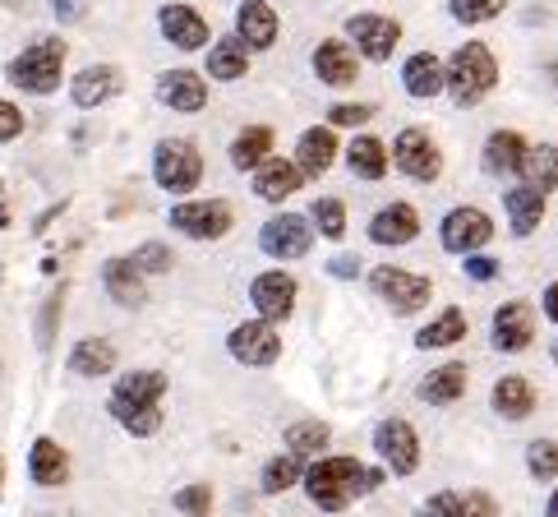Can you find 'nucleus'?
I'll use <instances>...</instances> for the list:
<instances>
[{
  "instance_id": "nucleus-50",
  "label": "nucleus",
  "mask_w": 558,
  "mask_h": 517,
  "mask_svg": "<svg viewBox=\"0 0 558 517\" xmlns=\"http://www.w3.org/2000/svg\"><path fill=\"white\" fill-rule=\"evenodd\" d=\"M332 273L337 277H355V273H361V264H355L351 254H342V258H332Z\"/></svg>"
},
{
  "instance_id": "nucleus-53",
  "label": "nucleus",
  "mask_w": 558,
  "mask_h": 517,
  "mask_svg": "<svg viewBox=\"0 0 558 517\" xmlns=\"http://www.w3.org/2000/svg\"><path fill=\"white\" fill-rule=\"evenodd\" d=\"M549 517H558V490L549 494Z\"/></svg>"
},
{
  "instance_id": "nucleus-13",
  "label": "nucleus",
  "mask_w": 558,
  "mask_h": 517,
  "mask_svg": "<svg viewBox=\"0 0 558 517\" xmlns=\"http://www.w3.org/2000/svg\"><path fill=\"white\" fill-rule=\"evenodd\" d=\"M489 236H494V223H489L481 208H452L444 217V250H452V254L481 250Z\"/></svg>"
},
{
  "instance_id": "nucleus-11",
  "label": "nucleus",
  "mask_w": 558,
  "mask_h": 517,
  "mask_svg": "<svg viewBox=\"0 0 558 517\" xmlns=\"http://www.w3.org/2000/svg\"><path fill=\"white\" fill-rule=\"evenodd\" d=\"M227 347L241 365H272L282 356V337L272 333V324H241V328H231Z\"/></svg>"
},
{
  "instance_id": "nucleus-15",
  "label": "nucleus",
  "mask_w": 558,
  "mask_h": 517,
  "mask_svg": "<svg viewBox=\"0 0 558 517\" xmlns=\"http://www.w3.org/2000/svg\"><path fill=\"white\" fill-rule=\"evenodd\" d=\"M535 342V314L526 301H508L494 314V347L498 351H526Z\"/></svg>"
},
{
  "instance_id": "nucleus-46",
  "label": "nucleus",
  "mask_w": 558,
  "mask_h": 517,
  "mask_svg": "<svg viewBox=\"0 0 558 517\" xmlns=\"http://www.w3.org/2000/svg\"><path fill=\"white\" fill-rule=\"evenodd\" d=\"M462 517H498V508L485 490H471V494H462Z\"/></svg>"
},
{
  "instance_id": "nucleus-23",
  "label": "nucleus",
  "mask_w": 558,
  "mask_h": 517,
  "mask_svg": "<svg viewBox=\"0 0 558 517\" xmlns=\"http://www.w3.org/2000/svg\"><path fill=\"white\" fill-rule=\"evenodd\" d=\"M355 51L347 47V43H318L314 47V74L324 79V84H332V88H347V84H355Z\"/></svg>"
},
{
  "instance_id": "nucleus-32",
  "label": "nucleus",
  "mask_w": 558,
  "mask_h": 517,
  "mask_svg": "<svg viewBox=\"0 0 558 517\" xmlns=\"http://www.w3.org/2000/svg\"><path fill=\"white\" fill-rule=\"evenodd\" d=\"M70 370L84 374V380H97V374H111L116 370V347L102 342V337H88L70 351Z\"/></svg>"
},
{
  "instance_id": "nucleus-26",
  "label": "nucleus",
  "mask_w": 558,
  "mask_h": 517,
  "mask_svg": "<svg viewBox=\"0 0 558 517\" xmlns=\"http://www.w3.org/2000/svg\"><path fill=\"white\" fill-rule=\"evenodd\" d=\"M415 393H421V402H429V407H448V402H457V397L466 393V365H462V361H452V365L429 370Z\"/></svg>"
},
{
  "instance_id": "nucleus-45",
  "label": "nucleus",
  "mask_w": 558,
  "mask_h": 517,
  "mask_svg": "<svg viewBox=\"0 0 558 517\" xmlns=\"http://www.w3.org/2000/svg\"><path fill=\"white\" fill-rule=\"evenodd\" d=\"M19 130H24V111H19L14 103H0V144L19 139Z\"/></svg>"
},
{
  "instance_id": "nucleus-57",
  "label": "nucleus",
  "mask_w": 558,
  "mask_h": 517,
  "mask_svg": "<svg viewBox=\"0 0 558 517\" xmlns=\"http://www.w3.org/2000/svg\"><path fill=\"white\" fill-rule=\"evenodd\" d=\"M554 361H558V347H554Z\"/></svg>"
},
{
  "instance_id": "nucleus-54",
  "label": "nucleus",
  "mask_w": 558,
  "mask_h": 517,
  "mask_svg": "<svg viewBox=\"0 0 558 517\" xmlns=\"http://www.w3.org/2000/svg\"><path fill=\"white\" fill-rule=\"evenodd\" d=\"M0 227H10V213H5V199H0Z\"/></svg>"
},
{
  "instance_id": "nucleus-28",
  "label": "nucleus",
  "mask_w": 558,
  "mask_h": 517,
  "mask_svg": "<svg viewBox=\"0 0 558 517\" xmlns=\"http://www.w3.org/2000/svg\"><path fill=\"white\" fill-rule=\"evenodd\" d=\"M494 411L504 416V421H526L535 411V388L522 380V374H508V380L494 384Z\"/></svg>"
},
{
  "instance_id": "nucleus-34",
  "label": "nucleus",
  "mask_w": 558,
  "mask_h": 517,
  "mask_svg": "<svg viewBox=\"0 0 558 517\" xmlns=\"http://www.w3.org/2000/svg\"><path fill=\"white\" fill-rule=\"evenodd\" d=\"M347 163L355 176H365V181H384V171H388V148L378 144V139H351V153H347Z\"/></svg>"
},
{
  "instance_id": "nucleus-17",
  "label": "nucleus",
  "mask_w": 558,
  "mask_h": 517,
  "mask_svg": "<svg viewBox=\"0 0 558 517\" xmlns=\"http://www.w3.org/2000/svg\"><path fill=\"white\" fill-rule=\"evenodd\" d=\"M102 282H107V291H111V301L125 305V310H138V305L148 301L144 268H138L134 258H111V264L102 268Z\"/></svg>"
},
{
  "instance_id": "nucleus-6",
  "label": "nucleus",
  "mask_w": 558,
  "mask_h": 517,
  "mask_svg": "<svg viewBox=\"0 0 558 517\" xmlns=\"http://www.w3.org/2000/svg\"><path fill=\"white\" fill-rule=\"evenodd\" d=\"M369 282H374V291L384 296V301L397 310V314H415V310H425L429 305V296H434V287H429V277H415V273H407V268H374L369 273Z\"/></svg>"
},
{
  "instance_id": "nucleus-38",
  "label": "nucleus",
  "mask_w": 558,
  "mask_h": 517,
  "mask_svg": "<svg viewBox=\"0 0 558 517\" xmlns=\"http://www.w3.org/2000/svg\"><path fill=\"white\" fill-rule=\"evenodd\" d=\"M310 223L318 227V236H328V241H342V231H347L342 199H318V204L310 208Z\"/></svg>"
},
{
  "instance_id": "nucleus-8",
  "label": "nucleus",
  "mask_w": 558,
  "mask_h": 517,
  "mask_svg": "<svg viewBox=\"0 0 558 517\" xmlns=\"http://www.w3.org/2000/svg\"><path fill=\"white\" fill-rule=\"evenodd\" d=\"M374 448H378V457H384V467L392 476H411L415 467H421V440H415V430L407 421H397V416L374 430Z\"/></svg>"
},
{
  "instance_id": "nucleus-21",
  "label": "nucleus",
  "mask_w": 558,
  "mask_h": 517,
  "mask_svg": "<svg viewBox=\"0 0 558 517\" xmlns=\"http://www.w3.org/2000/svg\"><path fill=\"white\" fill-rule=\"evenodd\" d=\"M301 185H305V171L295 163H287V157H268V163L258 167V176H254V194L272 199V204H282V199L295 194Z\"/></svg>"
},
{
  "instance_id": "nucleus-27",
  "label": "nucleus",
  "mask_w": 558,
  "mask_h": 517,
  "mask_svg": "<svg viewBox=\"0 0 558 517\" xmlns=\"http://www.w3.org/2000/svg\"><path fill=\"white\" fill-rule=\"evenodd\" d=\"M332 157H337V139L328 125H314L301 134V148H295V167H301L305 176H324L332 167Z\"/></svg>"
},
{
  "instance_id": "nucleus-9",
  "label": "nucleus",
  "mask_w": 558,
  "mask_h": 517,
  "mask_svg": "<svg viewBox=\"0 0 558 517\" xmlns=\"http://www.w3.org/2000/svg\"><path fill=\"white\" fill-rule=\"evenodd\" d=\"M171 227L194 236V241H217L231 231V204L227 199H208V204H181L171 208Z\"/></svg>"
},
{
  "instance_id": "nucleus-33",
  "label": "nucleus",
  "mask_w": 558,
  "mask_h": 517,
  "mask_svg": "<svg viewBox=\"0 0 558 517\" xmlns=\"http://www.w3.org/2000/svg\"><path fill=\"white\" fill-rule=\"evenodd\" d=\"M522 176H526V185H531V190L549 194V190L558 185V148H554V144H535V148H526Z\"/></svg>"
},
{
  "instance_id": "nucleus-31",
  "label": "nucleus",
  "mask_w": 558,
  "mask_h": 517,
  "mask_svg": "<svg viewBox=\"0 0 558 517\" xmlns=\"http://www.w3.org/2000/svg\"><path fill=\"white\" fill-rule=\"evenodd\" d=\"M504 204H508V223H512L517 236H531L535 227H541V217H545V194L541 190L522 185V190H512Z\"/></svg>"
},
{
  "instance_id": "nucleus-52",
  "label": "nucleus",
  "mask_w": 558,
  "mask_h": 517,
  "mask_svg": "<svg viewBox=\"0 0 558 517\" xmlns=\"http://www.w3.org/2000/svg\"><path fill=\"white\" fill-rule=\"evenodd\" d=\"M545 310H549V320L558 324V282H554V287L545 291Z\"/></svg>"
},
{
  "instance_id": "nucleus-39",
  "label": "nucleus",
  "mask_w": 558,
  "mask_h": 517,
  "mask_svg": "<svg viewBox=\"0 0 558 517\" xmlns=\"http://www.w3.org/2000/svg\"><path fill=\"white\" fill-rule=\"evenodd\" d=\"M295 481H305L301 457H272V462L264 467V494H282V490H291Z\"/></svg>"
},
{
  "instance_id": "nucleus-40",
  "label": "nucleus",
  "mask_w": 558,
  "mask_h": 517,
  "mask_svg": "<svg viewBox=\"0 0 558 517\" xmlns=\"http://www.w3.org/2000/svg\"><path fill=\"white\" fill-rule=\"evenodd\" d=\"M526 471L535 476V481H554L558 476V444L554 440H535L526 448Z\"/></svg>"
},
{
  "instance_id": "nucleus-47",
  "label": "nucleus",
  "mask_w": 558,
  "mask_h": 517,
  "mask_svg": "<svg viewBox=\"0 0 558 517\" xmlns=\"http://www.w3.org/2000/svg\"><path fill=\"white\" fill-rule=\"evenodd\" d=\"M369 116H374L369 103H361V107H332V125H365Z\"/></svg>"
},
{
  "instance_id": "nucleus-7",
  "label": "nucleus",
  "mask_w": 558,
  "mask_h": 517,
  "mask_svg": "<svg viewBox=\"0 0 558 517\" xmlns=\"http://www.w3.org/2000/svg\"><path fill=\"white\" fill-rule=\"evenodd\" d=\"M392 163L402 176H411V181H438V171H444V157H438L434 139L425 130H402L392 144Z\"/></svg>"
},
{
  "instance_id": "nucleus-10",
  "label": "nucleus",
  "mask_w": 558,
  "mask_h": 517,
  "mask_svg": "<svg viewBox=\"0 0 558 517\" xmlns=\"http://www.w3.org/2000/svg\"><path fill=\"white\" fill-rule=\"evenodd\" d=\"M347 33L355 37V47H361L369 61H388L392 47L402 43V24H397V19H384V14H351Z\"/></svg>"
},
{
  "instance_id": "nucleus-24",
  "label": "nucleus",
  "mask_w": 558,
  "mask_h": 517,
  "mask_svg": "<svg viewBox=\"0 0 558 517\" xmlns=\"http://www.w3.org/2000/svg\"><path fill=\"white\" fill-rule=\"evenodd\" d=\"M402 84H407L411 97H425L429 103V97L448 84V65L438 61V56H429V51H415L411 61L402 65Z\"/></svg>"
},
{
  "instance_id": "nucleus-49",
  "label": "nucleus",
  "mask_w": 558,
  "mask_h": 517,
  "mask_svg": "<svg viewBox=\"0 0 558 517\" xmlns=\"http://www.w3.org/2000/svg\"><path fill=\"white\" fill-rule=\"evenodd\" d=\"M61 301H65V296L56 291L47 301V310H43V333H37V342H43V347H51V328H56V310H61Z\"/></svg>"
},
{
  "instance_id": "nucleus-14",
  "label": "nucleus",
  "mask_w": 558,
  "mask_h": 517,
  "mask_svg": "<svg viewBox=\"0 0 558 517\" xmlns=\"http://www.w3.org/2000/svg\"><path fill=\"white\" fill-rule=\"evenodd\" d=\"M250 296H254V310L264 314V324H282L291 314V305H295V277H287V273H258Z\"/></svg>"
},
{
  "instance_id": "nucleus-18",
  "label": "nucleus",
  "mask_w": 558,
  "mask_h": 517,
  "mask_svg": "<svg viewBox=\"0 0 558 517\" xmlns=\"http://www.w3.org/2000/svg\"><path fill=\"white\" fill-rule=\"evenodd\" d=\"M235 37H241L245 47L264 51L277 43V14L272 5H264V0H245L241 10H235Z\"/></svg>"
},
{
  "instance_id": "nucleus-29",
  "label": "nucleus",
  "mask_w": 558,
  "mask_h": 517,
  "mask_svg": "<svg viewBox=\"0 0 558 517\" xmlns=\"http://www.w3.org/2000/svg\"><path fill=\"white\" fill-rule=\"evenodd\" d=\"M28 471H33L37 485H61L65 476H70V457H65V448L56 444V440H37L33 444V457H28Z\"/></svg>"
},
{
  "instance_id": "nucleus-42",
  "label": "nucleus",
  "mask_w": 558,
  "mask_h": 517,
  "mask_svg": "<svg viewBox=\"0 0 558 517\" xmlns=\"http://www.w3.org/2000/svg\"><path fill=\"white\" fill-rule=\"evenodd\" d=\"M494 14H504V0H452V19L462 24H485Z\"/></svg>"
},
{
  "instance_id": "nucleus-56",
  "label": "nucleus",
  "mask_w": 558,
  "mask_h": 517,
  "mask_svg": "<svg viewBox=\"0 0 558 517\" xmlns=\"http://www.w3.org/2000/svg\"><path fill=\"white\" fill-rule=\"evenodd\" d=\"M0 490H5V462H0Z\"/></svg>"
},
{
  "instance_id": "nucleus-44",
  "label": "nucleus",
  "mask_w": 558,
  "mask_h": 517,
  "mask_svg": "<svg viewBox=\"0 0 558 517\" xmlns=\"http://www.w3.org/2000/svg\"><path fill=\"white\" fill-rule=\"evenodd\" d=\"M134 264L144 268V273H171V250L157 245V241H148V245L134 250Z\"/></svg>"
},
{
  "instance_id": "nucleus-41",
  "label": "nucleus",
  "mask_w": 558,
  "mask_h": 517,
  "mask_svg": "<svg viewBox=\"0 0 558 517\" xmlns=\"http://www.w3.org/2000/svg\"><path fill=\"white\" fill-rule=\"evenodd\" d=\"M175 508H181L185 517H208L213 513V490L208 485H185V490H175Z\"/></svg>"
},
{
  "instance_id": "nucleus-35",
  "label": "nucleus",
  "mask_w": 558,
  "mask_h": 517,
  "mask_svg": "<svg viewBox=\"0 0 558 517\" xmlns=\"http://www.w3.org/2000/svg\"><path fill=\"white\" fill-rule=\"evenodd\" d=\"M462 337H466V314H462V310H444L429 328L415 333V347L434 351V347H452V342H462Z\"/></svg>"
},
{
  "instance_id": "nucleus-30",
  "label": "nucleus",
  "mask_w": 558,
  "mask_h": 517,
  "mask_svg": "<svg viewBox=\"0 0 558 517\" xmlns=\"http://www.w3.org/2000/svg\"><path fill=\"white\" fill-rule=\"evenodd\" d=\"M268 153H272V130L268 125H250L235 134V144H231V163L241 167V171H258L268 163Z\"/></svg>"
},
{
  "instance_id": "nucleus-37",
  "label": "nucleus",
  "mask_w": 558,
  "mask_h": 517,
  "mask_svg": "<svg viewBox=\"0 0 558 517\" xmlns=\"http://www.w3.org/2000/svg\"><path fill=\"white\" fill-rule=\"evenodd\" d=\"M287 448H291V457H314V453H324V448H328V425H324V421H301V425H291V430H287Z\"/></svg>"
},
{
  "instance_id": "nucleus-16",
  "label": "nucleus",
  "mask_w": 558,
  "mask_h": 517,
  "mask_svg": "<svg viewBox=\"0 0 558 517\" xmlns=\"http://www.w3.org/2000/svg\"><path fill=\"white\" fill-rule=\"evenodd\" d=\"M157 24H162V37H167L171 47H181V51L208 47V24H204V19H198L190 5H162Z\"/></svg>"
},
{
  "instance_id": "nucleus-22",
  "label": "nucleus",
  "mask_w": 558,
  "mask_h": 517,
  "mask_svg": "<svg viewBox=\"0 0 558 517\" xmlns=\"http://www.w3.org/2000/svg\"><path fill=\"white\" fill-rule=\"evenodd\" d=\"M415 231H421V217H415L411 204H388L384 213H374V223H369V236L378 245H407V241H415Z\"/></svg>"
},
{
  "instance_id": "nucleus-1",
  "label": "nucleus",
  "mask_w": 558,
  "mask_h": 517,
  "mask_svg": "<svg viewBox=\"0 0 558 517\" xmlns=\"http://www.w3.org/2000/svg\"><path fill=\"white\" fill-rule=\"evenodd\" d=\"M384 485V471L361 467L355 457H318L314 467H305V490L310 504H318L324 513H342L351 500Z\"/></svg>"
},
{
  "instance_id": "nucleus-4",
  "label": "nucleus",
  "mask_w": 558,
  "mask_h": 517,
  "mask_svg": "<svg viewBox=\"0 0 558 517\" xmlns=\"http://www.w3.org/2000/svg\"><path fill=\"white\" fill-rule=\"evenodd\" d=\"M61 70H65V43L47 37V43H33L19 51L5 74H10V84L24 93H56L61 88Z\"/></svg>"
},
{
  "instance_id": "nucleus-2",
  "label": "nucleus",
  "mask_w": 558,
  "mask_h": 517,
  "mask_svg": "<svg viewBox=\"0 0 558 517\" xmlns=\"http://www.w3.org/2000/svg\"><path fill=\"white\" fill-rule=\"evenodd\" d=\"M162 397H167V374L162 370H134L111 388V416L130 434L148 440L162 430Z\"/></svg>"
},
{
  "instance_id": "nucleus-36",
  "label": "nucleus",
  "mask_w": 558,
  "mask_h": 517,
  "mask_svg": "<svg viewBox=\"0 0 558 517\" xmlns=\"http://www.w3.org/2000/svg\"><path fill=\"white\" fill-rule=\"evenodd\" d=\"M245 43L241 37H231V43H217L213 56H208V74L213 79H241L245 74Z\"/></svg>"
},
{
  "instance_id": "nucleus-48",
  "label": "nucleus",
  "mask_w": 558,
  "mask_h": 517,
  "mask_svg": "<svg viewBox=\"0 0 558 517\" xmlns=\"http://www.w3.org/2000/svg\"><path fill=\"white\" fill-rule=\"evenodd\" d=\"M466 277H475V282H489V277H498V264L485 254H471L466 258Z\"/></svg>"
},
{
  "instance_id": "nucleus-12",
  "label": "nucleus",
  "mask_w": 558,
  "mask_h": 517,
  "mask_svg": "<svg viewBox=\"0 0 558 517\" xmlns=\"http://www.w3.org/2000/svg\"><path fill=\"white\" fill-rule=\"evenodd\" d=\"M258 250L272 254V258H301L310 250V223L295 213H282L258 231Z\"/></svg>"
},
{
  "instance_id": "nucleus-51",
  "label": "nucleus",
  "mask_w": 558,
  "mask_h": 517,
  "mask_svg": "<svg viewBox=\"0 0 558 517\" xmlns=\"http://www.w3.org/2000/svg\"><path fill=\"white\" fill-rule=\"evenodd\" d=\"M51 5H56L61 19H78V0H51Z\"/></svg>"
},
{
  "instance_id": "nucleus-3",
  "label": "nucleus",
  "mask_w": 558,
  "mask_h": 517,
  "mask_svg": "<svg viewBox=\"0 0 558 517\" xmlns=\"http://www.w3.org/2000/svg\"><path fill=\"white\" fill-rule=\"evenodd\" d=\"M498 84V65H494V51L485 43H466L452 51L448 61V93L457 107H475L481 97Z\"/></svg>"
},
{
  "instance_id": "nucleus-55",
  "label": "nucleus",
  "mask_w": 558,
  "mask_h": 517,
  "mask_svg": "<svg viewBox=\"0 0 558 517\" xmlns=\"http://www.w3.org/2000/svg\"><path fill=\"white\" fill-rule=\"evenodd\" d=\"M549 79H554V84H558V61H554V65H549Z\"/></svg>"
},
{
  "instance_id": "nucleus-19",
  "label": "nucleus",
  "mask_w": 558,
  "mask_h": 517,
  "mask_svg": "<svg viewBox=\"0 0 558 517\" xmlns=\"http://www.w3.org/2000/svg\"><path fill=\"white\" fill-rule=\"evenodd\" d=\"M125 88V79H121V70L116 65H93V70H84L74 79V103L84 107V111H93V107H102V103H111L116 93Z\"/></svg>"
},
{
  "instance_id": "nucleus-43",
  "label": "nucleus",
  "mask_w": 558,
  "mask_h": 517,
  "mask_svg": "<svg viewBox=\"0 0 558 517\" xmlns=\"http://www.w3.org/2000/svg\"><path fill=\"white\" fill-rule=\"evenodd\" d=\"M415 517H462V494L438 490V494H429V500L421 504V513H415Z\"/></svg>"
},
{
  "instance_id": "nucleus-20",
  "label": "nucleus",
  "mask_w": 558,
  "mask_h": 517,
  "mask_svg": "<svg viewBox=\"0 0 558 517\" xmlns=\"http://www.w3.org/2000/svg\"><path fill=\"white\" fill-rule=\"evenodd\" d=\"M157 97H162L167 107L175 111H198V107H208V88H204V79H198L194 70H171L157 79Z\"/></svg>"
},
{
  "instance_id": "nucleus-25",
  "label": "nucleus",
  "mask_w": 558,
  "mask_h": 517,
  "mask_svg": "<svg viewBox=\"0 0 558 517\" xmlns=\"http://www.w3.org/2000/svg\"><path fill=\"white\" fill-rule=\"evenodd\" d=\"M522 163H526L522 134H517V130L489 134V144H485V171L489 176H522Z\"/></svg>"
},
{
  "instance_id": "nucleus-5",
  "label": "nucleus",
  "mask_w": 558,
  "mask_h": 517,
  "mask_svg": "<svg viewBox=\"0 0 558 517\" xmlns=\"http://www.w3.org/2000/svg\"><path fill=\"white\" fill-rule=\"evenodd\" d=\"M153 176H157V185L162 190L190 194L198 181H204V157H198V148L185 144V139H167V144H157Z\"/></svg>"
}]
</instances>
